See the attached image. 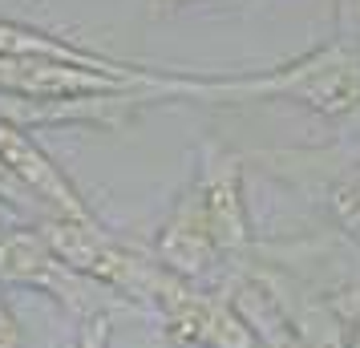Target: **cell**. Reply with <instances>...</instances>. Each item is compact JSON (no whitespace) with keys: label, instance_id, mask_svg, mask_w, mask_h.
<instances>
[{"label":"cell","instance_id":"1","mask_svg":"<svg viewBox=\"0 0 360 348\" xmlns=\"http://www.w3.org/2000/svg\"><path fill=\"white\" fill-rule=\"evenodd\" d=\"M166 101H295L320 117L360 114V49L332 37L267 73L202 77V73H166Z\"/></svg>","mask_w":360,"mask_h":348},{"label":"cell","instance_id":"2","mask_svg":"<svg viewBox=\"0 0 360 348\" xmlns=\"http://www.w3.org/2000/svg\"><path fill=\"white\" fill-rule=\"evenodd\" d=\"M0 283L4 288H33L41 296L57 299L69 316H77V324L98 312H114V316L138 312L126 296H117L105 283L73 271L45 243V235L37 231L33 223H25V227H0Z\"/></svg>","mask_w":360,"mask_h":348},{"label":"cell","instance_id":"3","mask_svg":"<svg viewBox=\"0 0 360 348\" xmlns=\"http://www.w3.org/2000/svg\"><path fill=\"white\" fill-rule=\"evenodd\" d=\"M146 312L158 320V328L170 344L182 348H263L251 332L247 316L235 308V299L223 288H198L170 271H158L150 288Z\"/></svg>","mask_w":360,"mask_h":348},{"label":"cell","instance_id":"4","mask_svg":"<svg viewBox=\"0 0 360 348\" xmlns=\"http://www.w3.org/2000/svg\"><path fill=\"white\" fill-rule=\"evenodd\" d=\"M186 191L198 199L202 219H207V227H211L214 247L227 255V264L231 267L247 264L251 251H255V231H251V211H247L243 158L231 154L227 146L202 142Z\"/></svg>","mask_w":360,"mask_h":348},{"label":"cell","instance_id":"5","mask_svg":"<svg viewBox=\"0 0 360 348\" xmlns=\"http://www.w3.org/2000/svg\"><path fill=\"white\" fill-rule=\"evenodd\" d=\"M0 162L17 174V183L33 195L45 219H98L89 211V202L82 199L77 183L69 179L61 162L33 138V130L25 122L0 114Z\"/></svg>","mask_w":360,"mask_h":348},{"label":"cell","instance_id":"6","mask_svg":"<svg viewBox=\"0 0 360 348\" xmlns=\"http://www.w3.org/2000/svg\"><path fill=\"white\" fill-rule=\"evenodd\" d=\"M170 73V69H166ZM162 73V82H166ZM158 85H134L110 73L61 65V61H41V57H0V98L53 105V101H77V98H110V94H130V89H162Z\"/></svg>","mask_w":360,"mask_h":348},{"label":"cell","instance_id":"7","mask_svg":"<svg viewBox=\"0 0 360 348\" xmlns=\"http://www.w3.org/2000/svg\"><path fill=\"white\" fill-rule=\"evenodd\" d=\"M150 251H154V259L170 276H179L186 283H198V288H223L227 276L235 271L227 264V255L214 247L211 227L202 219V207H198V199L191 191H182L174 199V207H170L166 223L158 227Z\"/></svg>","mask_w":360,"mask_h":348},{"label":"cell","instance_id":"8","mask_svg":"<svg viewBox=\"0 0 360 348\" xmlns=\"http://www.w3.org/2000/svg\"><path fill=\"white\" fill-rule=\"evenodd\" d=\"M0 57H41V61H61V65H77V69H94V73H110V77H122V82L134 85H158L166 69H146L138 61H117L110 53L85 49V45H73L65 37H53L45 29H33V25H20V20L0 17Z\"/></svg>","mask_w":360,"mask_h":348},{"label":"cell","instance_id":"9","mask_svg":"<svg viewBox=\"0 0 360 348\" xmlns=\"http://www.w3.org/2000/svg\"><path fill=\"white\" fill-rule=\"evenodd\" d=\"M223 292L247 316V324L259 336L263 348H308L300 328L292 324L288 308H283V299H279V283L271 267H259L255 259H247V264H239L227 276Z\"/></svg>","mask_w":360,"mask_h":348},{"label":"cell","instance_id":"10","mask_svg":"<svg viewBox=\"0 0 360 348\" xmlns=\"http://www.w3.org/2000/svg\"><path fill=\"white\" fill-rule=\"evenodd\" d=\"M324 207H328V215H332V223H336V231H344L360 247V166L344 170L340 179L328 186Z\"/></svg>","mask_w":360,"mask_h":348},{"label":"cell","instance_id":"11","mask_svg":"<svg viewBox=\"0 0 360 348\" xmlns=\"http://www.w3.org/2000/svg\"><path fill=\"white\" fill-rule=\"evenodd\" d=\"M73 348H114V312H98L82 320Z\"/></svg>","mask_w":360,"mask_h":348},{"label":"cell","instance_id":"12","mask_svg":"<svg viewBox=\"0 0 360 348\" xmlns=\"http://www.w3.org/2000/svg\"><path fill=\"white\" fill-rule=\"evenodd\" d=\"M336 37L360 49V0H336Z\"/></svg>","mask_w":360,"mask_h":348},{"label":"cell","instance_id":"13","mask_svg":"<svg viewBox=\"0 0 360 348\" xmlns=\"http://www.w3.org/2000/svg\"><path fill=\"white\" fill-rule=\"evenodd\" d=\"M0 348H25V332H20V320L4 296V283H0Z\"/></svg>","mask_w":360,"mask_h":348},{"label":"cell","instance_id":"14","mask_svg":"<svg viewBox=\"0 0 360 348\" xmlns=\"http://www.w3.org/2000/svg\"><path fill=\"white\" fill-rule=\"evenodd\" d=\"M328 304L336 308V312H360V283H348L340 292H328Z\"/></svg>","mask_w":360,"mask_h":348},{"label":"cell","instance_id":"15","mask_svg":"<svg viewBox=\"0 0 360 348\" xmlns=\"http://www.w3.org/2000/svg\"><path fill=\"white\" fill-rule=\"evenodd\" d=\"M340 320H344V328H348V348H360V312H344Z\"/></svg>","mask_w":360,"mask_h":348},{"label":"cell","instance_id":"16","mask_svg":"<svg viewBox=\"0 0 360 348\" xmlns=\"http://www.w3.org/2000/svg\"><path fill=\"white\" fill-rule=\"evenodd\" d=\"M158 4H191V0H158Z\"/></svg>","mask_w":360,"mask_h":348}]
</instances>
